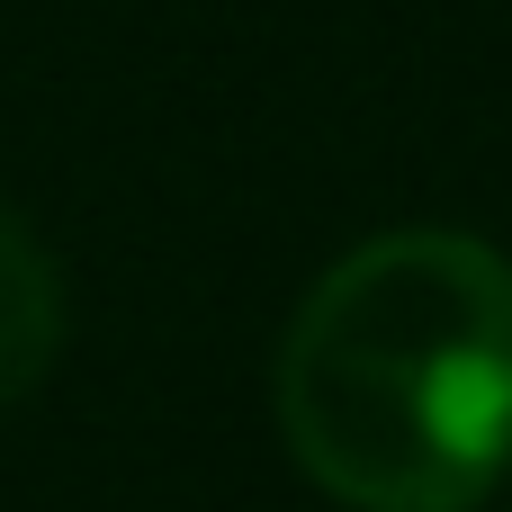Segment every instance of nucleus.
Wrapping results in <instances>:
<instances>
[{
  "label": "nucleus",
  "instance_id": "f257e3e1",
  "mask_svg": "<svg viewBox=\"0 0 512 512\" xmlns=\"http://www.w3.org/2000/svg\"><path fill=\"white\" fill-rule=\"evenodd\" d=\"M288 459L351 512H477L512 468V261L450 225L351 243L279 333Z\"/></svg>",
  "mask_w": 512,
  "mask_h": 512
},
{
  "label": "nucleus",
  "instance_id": "f03ea898",
  "mask_svg": "<svg viewBox=\"0 0 512 512\" xmlns=\"http://www.w3.org/2000/svg\"><path fill=\"white\" fill-rule=\"evenodd\" d=\"M63 351V279L54 252L0 207V405H18Z\"/></svg>",
  "mask_w": 512,
  "mask_h": 512
}]
</instances>
